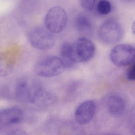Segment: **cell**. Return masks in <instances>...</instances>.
Masks as SVG:
<instances>
[{"label": "cell", "mask_w": 135, "mask_h": 135, "mask_svg": "<svg viewBox=\"0 0 135 135\" xmlns=\"http://www.w3.org/2000/svg\"><path fill=\"white\" fill-rule=\"evenodd\" d=\"M41 87L40 82L35 79L21 78L16 82L12 89V98L31 104L36 93Z\"/></svg>", "instance_id": "6da1fadb"}, {"label": "cell", "mask_w": 135, "mask_h": 135, "mask_svg": "<svg viewBox=\"0 0 135 135\" xmlns=\"http://www.w3.org/2000/svg\"><path fill=\"white\" fill-rule=\"evenodd\" d=\"M70 50L71 59L76 64L90 61L95 54L96 47L90 40L83 36L70 43Z\"/></svg>", "instance_id": "7a4b0ae2"}, {"label": "cell", "mask_w": 135, "mask_h": 135, "mask_svg": "<svg viewBox=\"0 0 135 135\" xmlns=\"http://www.w3.org/2000/svg\"><path fill=\"white\" fill-rule=\"evenodd\" d=\"M65 66L60 58L54 55H47L38 59L35 67V71L38 76L51 78L62 73Z\"/></svg>", "instance_id": "3957f363"}, {"label": "cell", "mask_w": 135, "mask_h": 135, "mask_svg": "<svg viewBox=\"0 0 135 135\" xmlns=\"http://www.w3.org/2000/svg\"><path fill=\"white\" fill-rule=\"evenodd\" d=\"M123 35L122 26L116 20L109 19L100 25L98 36L101 42L107 44H113L121 40Z\"/></svg>", "instance_id": "277c9868"}, {"label": "cell", "mask_w": 135, "mask_h": 135, "mask_svg": "<svg viewBox=\"0 0 135 135\" xmlns=\"http://www.w3.org/2000/svg\"><path fill=\"white\" fill-rule=\"evenodd\" d=\"M68 17L65 10L60 6H54L49 9L44 19L45 28L53 33L62 32L66 27Z\"/></svg>", "instance_id": "5b68a950"}, {"label": "cell", "mask_w": 135, "mask_h": 135, "mask_svg": "<svg viewBox=\"0 0 135 135\" xmlns=\"http://www.w3.org/2000/svg\"><path fill=\"white\" fill-rule=\"evenodd\" d=\"M31 45L40 50H48L55 44V39L52 33L45 28L38 27L31 31L28 36Z\"/></svg>", "instance_id": "8992f818"}, {"label": "cell", "mask_w": 135, "mask_h": 135, "mask_svg": "<svg viewBox=\"0 0 135 135\" xmlns=\"http://www.w3.org/2000/svg\"><path fill=\"white\" fill-rule=\"evenodd\" d=\"M111 61L118 67H124L131 64L135 58V49L131 45L120 44L117 45L111 50Z\"/></svg>", "instance_id": "52a82bcc"}, {"label": "cell", "mask_w": 135, "mask_h": 135, "mask_svg": "<svg viewBox=\"0 0 135 135\" xmlns=\"http://www.w3.org/2000/svg\"><path fill=\"white\" fill-rule=\"evenodd\" d=\"M23 118V112L18 107H11L0 110V130L18 124Z\"/></svg>", "instance_id": "ba28073f"}, {"label": "cell", "mask_w": 135, "mask_h": 135, "mask_svg": "<svg viewBox=\"0 0 135 135\" xmlns=\"http://www.w3.org/2000/svg\"><path fill=\"white\" fill-rule=\"evenodd\" d=\"M95 102L87 100L82 102L75 110V119L76 123L81 125L89 123L93 119L96 112Z\"/></svg>", "instance_id": "9c48e42d"}, {"label": "cell", "mask_w": 135, "mask_h": 135, "mask_svg": "<svg viewBox=\"0 0 135 135\" xmlns=\"http://www.w3.org/2000/svg\"><path fill=\"white\" fill-rule=\"evenodd\" d=\"M106 107L111 115L117 117L123 114L126 108V103L122 97L114 94L109 96L107 99Z\"/></svg>", "instance_id": "30bf717a"}, {"label": "cell", "mask_w": 135, "mask_h": 135, "mask_svg": "<svg viewBox=\"0 0 135 135\" xmlns=\"http://www.w3.org/2000/svg\"><path fill=\"white\" fill-rule=\"evenodd\" d=\"M55 95L51 92L40 87L36 93L31 104L39 107L50 106L56 102Z\"/></svg>", "instance_id": "8fae6325"}, {"label": "cell", "mask_w": 135, "mask_h": 135, "mask_svg": "<svg viewBox=\"0 0 135 135\" xmlns=\"http://www.w3.org/2000/svg\"><path fill=\"white\" fill-rule=\"evenodd\" d=\"M74 25L76 31L84 37L90 35L93 32V25L89 17L84 14L78 15L75 19Z\"/></svg>", "instance_id": "7c38bea8"}, {"label": "cell", "mask_w": 135, "mask_h": 135, "mask_svg": "<svg viewBox=\"0 0 135 135\" xmlns=\"http://www.w3.org/2000/svg\"><path fill=\"white\" fill-rule=\"evenodd\" d=\"M70 43L65 42L62 44L60 49V58L65 68L74 67L75 63L73 62L70 55Z\"/></svg>", "instance_id": "4fadbf2b"}, {"label": "cell", "mask_w": 135, "mask_h": 135, "mask_svg": "<svg viewBox=\"0 0 135 135\" xmlns=\"http://www.w3.org/2000/svg\"><path fill=\"white\" fill-rule=\"evenodd\" d=\"M14 68V64L4 55H0V77L8 76Z\"/></svg>", "instance_id": "5bb4252c"}, {"label": "cell", "mask_w": 135, "mask_h": 135, "mask_svg": "<svg viewBox=\"0 0 135 135\" xmlns=\"http://www.w3.org/2000/svg\"><path fill=\"white\" fill-rule=\"evenodd\" d=\"M97 10L101 15H108L112 10L111 3L108 0H100L97 5Z\"/></svg>", "instance_id": "9a60e30c"}, {"label": "cell", "mask_w": 135, "mask_h": 135, "mask_svg": "<svg viewBox=\"0 0 135 135\" xmlns=\"http://www.w3.org/2000/svg\"><path fill=\"white\" fill-rule=\"evenodd\" d=\"M96 2V0H79L81 7L88 12H90L93 9Z\"/></svg>", "instance_id": "2e32d148"}, {"label": "cell", "mask_w": 135, "mask_h": 135, "mask_svg": "<svg viewBox=\"0 0 135 135\" xmlns=\"http://www.w3.org/2000/svg\"><path fill=\"white\" fill-rule=\"evenodd\" d=\"M127 78L129 80H135V63L129 69L128 72Z\"/></svg>", "instance_id": "e0dca14e"}, {"label": "cell", "mask_w": 135, "mask_h": 135, "mask_svg": "<svg viewBox=\"0 0 135 135\" xmlns=\"http://www.w3.org/2000/svg\"><path fill=\"white\" fill-rule=\"evenodd\" d=\"M7 135H28L27 133L22 130L17 129L9 132Z\"/></svg>", "instance_id": "ac0fdd59"}, {"label": "cell", "mask_w": 135, "mask_h": 135, "mask_svg": "<svg viewBox=\"0 0 135 135\" xmlns=\"http://www.w3.org/2000/svg\"><path fill=\"white\" fill-rule=\"evenodd\" d=\"M132 32L135 35V20L133 22L132 27Z\"/></svg>", "instance_id": "d6986e66"}, {"label": "cell", "mask_w": 135, "mask_h": 135, "mask_svg": "<svg viewBox=\"0 0 135 135\" xmlns=\"http://www.w3.org/2000/svg\"><path fill=\"white\" fill-rule=\"evenodd\" d=\"M104 135H119L117 134H112V133H109V134H105Z\"/></svg>", "instance_id": "ffe728a7"}, {"label": "cell", "mask_w": 135, "mask_h": 135, "mask_svg": "<svg viewBox=\"0 0 135 135\" xmlns=\"http://www.w3.org/2000/svg\"><path fill=\"white\" fill-rule=\"evenodd\" d=\"M124 1L127 2H131L133 1L134 0H123Z\"/></svg>", "instance_id": "44dd1931"}]
</instances>
